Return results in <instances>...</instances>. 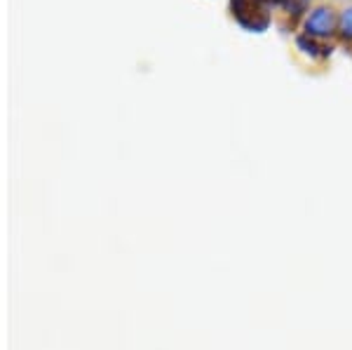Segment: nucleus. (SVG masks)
<instances>
[{"label":"nucleus","mask_w":352,"mask_h":350,"mask_svg":"<svg viewBox=\"0 0 352 350\" xmlns=\"http://www.w3.org/2000/svg\"><path fill=\"white\" fill-rule=\"evenodd\" d=\"M228 14L244 33L263 36L275 24V5L272 0H228Z\"/></svg>","instance_id":"nucleus-1"},{"label":"nucleus","mask_w":352,"mask_h":350,"mask_svg":"<svg viewBox=\"0 0 352 350\" xmlns=\"http://www.w3.org/2000/svg\"><path fill=\"white\" fill-rule=\"evenodd\" d=\"M338 10H340V5H336L333 0H317L310 8V12L303 17L298 31H303L305 36L317 38V41H322V43L336 41Z\"/></svg>","instance_id":"nucleus-2"},{"label":"nucleus","mask_w":352,"mask_h":350,"mask_svg":"<svg viewBox=\"0 0 352 350\" xmlns=\"http://www.w3.org/2000/svg\"><path fill=\"white\" fill-rule=\"evenodd\" d=\"M292 43H294V50H296V54L303 56L305 61H310V64H317V66H324V61H322V56H324V43H322V41L305 36L303 31H296L292 36Z\"/></svg>","instance_id":"nucleus-3"},{"label":"nucleus","mask_w":352,"mask_h":350,"mask_svg":"<svg viewBox=\"0 0 352 350\" xmlns=\"http://www.w3.org/2000/svg\"><path fill=\"white\" fill-rule=\"evenodd\" d=\"M336 43L343 45L345 50H352V3L340 5L338 10V33Z\"/></svg>","instance_id":"nucleus-4"},{"label":"nucleus","mask_w":352,"mask_h":350,"mask_svg":"<svg viewBox=\"0 0 352 350\" xmlns=\"http://www.w3.org/2000/svg\"><path fill=\"white\" fill-rule=\"evenodd\" d=\"M287 0H272V5H275V12H280L282 8H285Z\"/></svg>","instance_id":"nucleus-5"},{"label":"nucleus","mask_w":352,"mask_h":350,"mask_svg":"<svg viewBox=\"0 0 352 350\" xmlns=\"http://www.w3.org/2000/svg\"><path fill=\"white\" fill-rule=\"evenodd\" d=\"M333 3H336V0H333ZM348 3H352V0H340V5H348Z\"/></svg>","instance_id":"nucleus-6"},{"label":"nucleus","mask_w":352,"mask_h":350,"mask_svg":"<svg viewBox=\"0 0 352 350\" xmlns=\"http://www.w3.org/2000/svg\"><path fill=\"white\" fill-rule=\"evenodd\" d=\"M350 52H352V50H350Z\"/></svg>","instance_id":"nucleus-7"}]
</instances>
